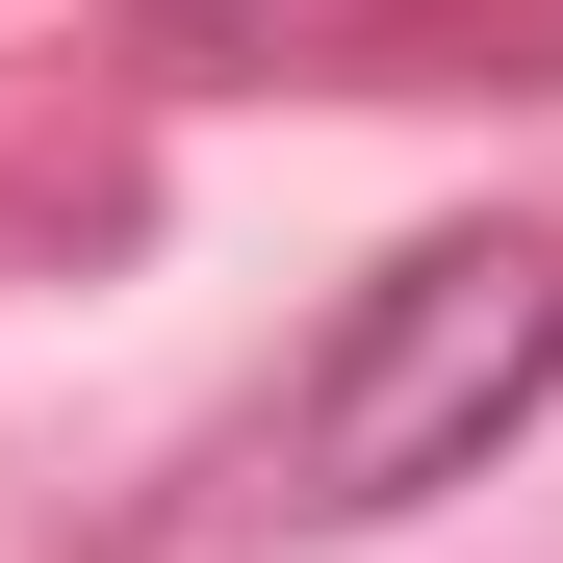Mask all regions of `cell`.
<instances>
[{
  "mask_svg": "<svg viewBox=\"0 0 563 563\" xmlns=\"http://www.w3.org/2000/svg\"><path fill=\"white\" fill-rule=\"evenodd\" d=\"M563 385V256L538 231H410L333 308V358L282 385V512H435L487 487V435Z\"/></svg>",
  "mask_w": 563,
  "mask_h": 563,
  "instance_id": "1",
  "label": "cell"
}]
</instances>
